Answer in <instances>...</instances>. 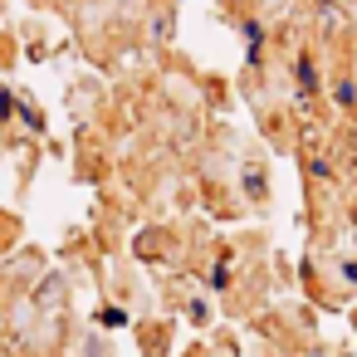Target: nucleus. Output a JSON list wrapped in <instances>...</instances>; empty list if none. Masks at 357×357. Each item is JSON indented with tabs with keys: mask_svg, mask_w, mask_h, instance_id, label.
Instances as JSON below:
<instances>
[{
	"mask_svg": "<svg viewBox=\"0 0 357 357\" xmlns=\"http://www.w3.org/2000/svg\"><path fill=\"white\" fill-rule=\"evenodd\" d=\"M347 279H357V259H352V264H347Z\"/></svg>",
	"mask_w": 357,
	"mask_h": 357,
	"instance_id": "1",
	"label": "nucleus"
}]
</instances>
